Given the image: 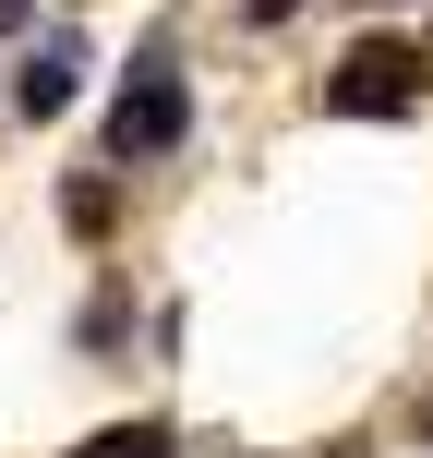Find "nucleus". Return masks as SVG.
<instances>
[{
    "instance_id": "6",
    "label": "nucleus",
    "mask_w": 433,
    "mask_h": 458,
    "mask_svg": "<svg viewBox=\"0 0 433 458\" xmlns=\"http://www.w3.org/2000/svg\"><path fill=\"white\" fill-rule=\"evenodd\" d=\"M289 13H301V0H241V24H253V37H277Z\"/></svg>"
},
{
    "instance_id": "2",
    "label": "nucleus",
    "mask_w": 433,
    "mask_h": 458,
    "mask_svg": "<svg viewBox=\"0 0 433 458\" xmlns=\"http://www.w3.org/2000/svg\"><path fill=\"white\" fill-rule=\"evenodd\" d=\"M433 85V37H362L325 61V109L337 121H410Z\"/></svg>"
},
{
    "instance_id": "4",
    "label": "nucleus",
    "mask_w": 433,
    "mask_h": 458,
    "mask_svg": "<svg viewBox=\"0 0 433 458\" xmlns=\"http://www.w3.org/2000/svg\"><path fill=\"white\" fill-rule=\"evenodd\" d=\"M61 229H72V242H121V169L109 157L61 182Z\"/></svg>"
},
{
    "instance_id": "8",
    "label": "nucleus",
    "mask_w": 433,
    "mask_h": 458,
    "mask_svg": "<svg viewBox=\"0 0 433 458\" xmlns=\"http://www.w3.org/2000/svg\"><path fill=\"white\" fill-rule=\"evenodd\" d=\"M362 13H397V0H362Z\"/></svg>"
},
{
    "instance_id": "1",
    "label": "nucleus",
    "mask_w": 433,
    "mask_h": 458,
    "mask_svg": "<svg viewBox=\"0 0 433 458\" xmlns=\"http://www.w3.org/2000/svg\"><path fill=\"white\" fill-rule=\"evenodd\" d=\"M181 145H193V72H181V24H145L133 72H121V97H109V133H96V157L133 182V169H169Z\"/></svg>"
},
{
    "instance_id": "5",
    "label": "nucleus",
    "mask_w": 433,
    "mask_h": 458,
    "mask_svg": "<svg viewBox=\"0 0 433 458\" xmlns=\"http://www.w3.org/2000/svg\"><path fill=\"white\" fill-rule=\"evenodd\" d=\"M72 350H85V362H121V350H133V290H121V277H96V290H85Z\"/></svg>"
},
{
    "instance_id": "7",
    "label": "nucleus",
    "mask_w": 433,
    "mask_h": 458,
    "mask_svg": "<svg viewBox=\"0 0 433 458\" xmlns=\"http://www.w3.org/2000/svg\"><path fill=\"white\" fill-rule=\"evenodd\" d=\"M0 37H48V24H37V0H0Z\"/></svg>"
},
{
    "instance_id": "3",
    "label": "nucleus",
    "mask_w": 433,
    "mask_h": 458,
    "mask_svg": "<svg viewBox=\"0 0 433 458\" xmlns=\"http://www.w3.org/2000/svg\"><path fill=\"white\" fill-rule=\"evenodd\" d=\"M12 121H61L72 97H85V24H48V37H24V61H12Z\"/></svg>"
}]
</instances>
